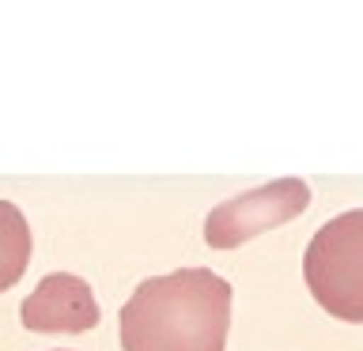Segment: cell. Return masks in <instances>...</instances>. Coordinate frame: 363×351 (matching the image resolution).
<instances>
[{
    "label": "cell",
    "instance_id": "obj_5",
    "mask_svg": "<svg viewBox=\"0 0 363 351\" xmlns=\"http://www.w3.org/2000/svg\"><path fill=\"white\" fill-rule=\"evenodd\" d=\"M30 265V226L11 200H0V294L11 291Z\"/></svg>",
    "mask_w": 363,
    "mask_h": 351
},
{
    "label": "cell",
    "instance_id": "obj_1",
    "mask_svg": "<svg viewBox=\"0 0 363 351\" xmlns=\"http://www.w3.org/2000/svg\"><path fill=\"white\" fill-rule=\"evenodd\" d=\"M231 283L212 268H178L140 280L118 313L125 351H223Z\"/></svg>",
    "mask_w": 363,
    "mask_h": 351
},
{
    "label": "cell",
    "instance_id": "obj_3",
    "mask_svg": "<svg viewBox=\"0 0 363 351\" xmlns=\"http://www.w3.org/2000/svg\"><path fill=\"white\" fill-rule=\"evenodd\" d=\"M306 204H311V185L303 178H277L269 185L246 189L208 212L204 242L212 249H238L250 238L299 219L306 212Z\"/></svg>",
    "mask_w": 363,
    "mask_h": 351
},
{
    "label": "cell",
    "instance_id": "obj_2",
    "mask_svg": "<svg viewBox=\"0 0 363 351\" xmlns=\"http://www.w3.org/2000/svg\"><path fill=\"white\" fill-rule=\"evenodd\" d=\"M303 276L329 317L363 325V208L329 219L311 238Z\"/></svg>",
    "mask_w": 363,
    "mask_h": 351
},
{
    "label": "cell",
    "instance_id": "obj_4",
    "mask_svg": "<svg viewBox=\"0 0 363 351\" xmlns=\"http://www.w3.org/2000/svg\"><path fill=\"white\" fill-rule=\"evenodd\" d=\"M99 302L91 283L72 272H53L19 306V321L30 333H87L99 325Z\"/></svg>",
    "mask_w": 363,
    "mask_h": 351
}]
</instances>
